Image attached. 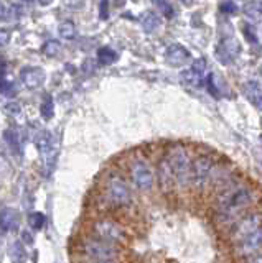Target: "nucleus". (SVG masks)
<instances>
[{
    "label": "nucleus",
    "instance_id": "obj_1",
    "mask_svg": "<svg viewBox=\"0 0 262 263\" xmlns=\"http://www.w3.org/2000/svg\"><path fill=\"white\" fill-rule=\"evenodd\" d=\"M211 212L215 224L228 230L246 212L257 208V189L241 178H233L229 183L211 196Z\"/></svg>",
    "mask_w": 262,
    "mask_h": 263
},
{
    "label": "nucleus",
    "instance_id": "obj_2",
    "mask_svg": "<svg viewBox=\"0 0 262 263\" xmlns=\"http://www.w3.org/2000/svg\"><path fill=\"white\" fill-rule=\"evenodd\" d=\"M226 170L228 166L218 160L216 155L209 152L195 155L191 164V193L200 197L211 194L216 181Z\"/></svg>",
    "mask_w": 262,
    "mask_h": 263
},
{
    "label": "nucleus",
    "instance_id": "obj_3",
    "mask_svg": "<svg viewBox=\"0 0 262 263\" xmlns=\"http://www.w3.org/2000/svg\"><path fill=\"white\" fill-rule=\"evenodd\" d=\"M101 201L112 211H127L135 204V191L127 176L117 170L104 175L101 183Z\"/></svg>",
    "mask_w": 262,
    "mask_h": 263
},
{
    "label": "nucleus",
    "instance_id": "obj_4",
    "mask_svg": "<svg viewBox=\"0 0 262 263\" xmlns=\"http://www.w3.org/2000/svg\"><path fill=\"white\" fill-rule=\"evenodd\" d=\"M165 153L168 156L170 166L175 176L177 193L180 194L191 193V164L195 158L191 148L177 143L171 145Z\"/></svg>",
    "mask_w": 262,
    "mask_h": 263
},
{
    "label": "nucleus",
    "instance_id": "obj_5",
    "mask_svg": "<svg viewBox=\"0 0 262 263\" xmlns=\"http://www.w3.org/2000/svg\"><path fill=\"white\" fill-rule=\"evenodd\" d=\"M76 250L84 261H120L124 249L99 240L93 235H84L78 240Z\"/></svg>",
    "mask_w": 262,
    "mask_h": 263
},
{
    "label": "nucleus",
    "instance_id": "obj_6",
    "mask_svg": "<svg viewBox=\"0 0 262 263\" xmlns=\"http://www.w3.org/2000/svg\"><path fill=\"white\" fill-rule=\"evenodd\" d=\"M127 179L138 194H150L155 187V166L142 155H135L127 164Z\"/></svg>",
    "mask_w": 262,
    "mask_h": 263
},
{
    "label": "nucleus",
    "instance_id": "obj_7",
    "mask_svg": "<svg viewBox=\"0 0 262 263\" xmlns=\"http://www.w3.org/2000/svg\"><path fill=\"white\" fill-rule=\"evenodd\" d=\"M88 235H93L99 240H104L112 245L124 247L129 242V230L127 227L114 217H96L89 222Z\"/></svg>",
    "mask_w": 262,
    "mask_h": 263
},
{
    "label": "nucleus",
    "instance_id": "obj_8",
    "mask_svg": "<svg viewBox=\"0 0 262 263\" xmlns=\"http://www.w3.org/2000/svg\"><path fill=\"white\" fill-rule=\"evenodd\" d=\"M262 226V209H252L246 212L242 217L237 219L234 224L226 230L228 242L233 247L246 240L249 235H252Z\"/></svg>",
    "mask_w": 262,
    "mask_h": 263
},
{
    "label": "nucleus",
    "instance_id": "obj_9",
    "mask_svg": "<svg viewBox=\"0 0 262 263\" xmlns=\"http://www.w3.org/2000/svg\"><path fill=\"white\" fill-rule=\"evenodd\" d=\"M155 186H157L159 191L167 197L177 194L175 176H173V171H171L167 153H163L157 160V164H155Z\"/></svg>",
    "mask_w": 262,
    "mask_h": 263
},
{
    "label": "nucleus",
    "instance_id": "obj_10",
    "mask_svg": "<svg viewBox=\"0 0 262 263\" xmlns=\"http://www.w3.org/2000/svg\"><path fill=\"white\" fill-rule=\"evenodd\" d=\"M233 252H234L236 257H239L241 260L246 257H251V255H254V253L262 252V226L252 235H249L248 238H246V240L234 245Z\"/></svg>",
    "mask_w": 262,
    "mask_h": 263
},
{
    "label": "nucleus",
    "instance_id": "obj_11",
    "mask_svg": "<svg viewBox=\"0 0 262 263\" xmlns=\"http://www.w3.org/2000/svg\"><path fill=\"white\" fill-rule=\"evenodd\" d=\"M45 71L42 68H37V66H27L20 72V79L28 89L40 87L45 82Z\"/></svg>",
    "mask_w": 262,
    "mask_h": 263
},
{
    "label": "nucleus",
    "instance_id": "obj_12",
    "mask_svg": "<svg viewBox=\"0 0 262 263\" xmlns=\"http://www.w3.org/2000/svg\"><path fill=\"white\" fill-rule=\"evenodd\" d=\"M19 224L17 211H13L12 208H4L0 211V229L2 232H10Z\"/></svg>",
    "mask_w": 262,
    "mask_h": 263
},
{
    "label": "nucleus",
    "instance_id": "obj_13",
    "mask_svg": "<svg viewBox=\"0 0 262 263\" xmlns=\"http://www.w3.org/2000/svg\"><path fill=\"white\" fill-rule=\"evenodd\" d=\"M188 58V51L185 48L178 46V45H173L167 49V60L173 64H178V63H183Z\"/></svg>",
    "mask_w": 262,
    "mask_h": 263
},
{
    "label": "nucleus",
    "instance_id": "obj_14",
    "mask_svg": "<svg viewBox=\"0 0 262 263\" xmlns=\"http://www.w3.org/2000/svg\"><path fill=\"white\" fill-rule=\"evenodd\" d=\"M10 255H12L13 263H27V250H25V247H23V243L20 240L12 243Z\"/></svg>",
    "mask_w": 262,
    "mask_h": 263
},
{
    "label": "nucleus",
    "instance_id": "obj_15",
    "mask_svg": "<svg viewBox=\"0 0 262 263\" xmlns=\"http://www.w3.org/2000/svg\"><path fill=\"white\" fill-rule=\"evenodd\" d=\"M116 60H117V54H116V51H114V49H111L109 46L99 48V51H97V61H99V64L109 66V64H112Z\"/></svg>",
    "mask_w": 262,
    "mask_h": 263
},
{
    "label": "nucleus",
    "instance_id": "obj_16",
    "mask_svg": "<svg viewBox=\"0 0 262 263\" xmlns=\"http://www.w3.org/2000/svg\"><path fill=\"white\" fill-rule=\"evenodd\" d=\"M42 51L45 56L48 58H55V56H58L61 53V45H60V41H56V40H48L43 43L42 46Z\"/></svg>",
    "mask_w": 262,
    "mask_h": 263
},
{
    "label": "nucleus",
    "instance_id": "obj_17",
    "mask_svg": "<svg viewBox=\"0 0 262 263\" xmlns=\"http://www.w3.org/2000/svg\"><path fill=\"white\" fill-rule=\"evenodd\" d=\"M58 33H60V36L64 38V40H75L76 36V27H75V23L66 20V22H63L60 25V28H58Z\"/></svg>",
    "mask_w": 262,
    "mask_h": 263
},
{
    "label": "nucleus",
    "instance_id": "obj_18",
    "mask_svg": "<svg viewBox=\"0 0 262 263\" xmlns=\"http://www.w3.org/2000/svg\"><path fill=\"white\" fill-rule=\"evenodd\" d=\"M4 138H5L7 145H9L13 152H19L20 150V137H19V134L15 130H12V128L5 130L4 132Z\"/></svg>",
    "mask_w": 262,
    "mask_h": 263
},
{
    "label": "nucleus",
    "instance_id": "obj_19",
    "mask_svg": "<svg viewBox=\"0 0 262 263\" xmlns=\"http://www.w3.org/2000/svg\"><path fill=\"white\" fill-rule=\"evenodd\" d=\"M159 25H160V20H159V16L155 13L149 12V13H145L142 16V27H144L145 31H153L155 28L159 27Z\"/></svg>",
    "mask_w": 262,
    "mask_h": 263
},
{
    "label": "nucleus",
    "instance_id": "obj_20",
    "mask_svg": "<svg viewBox=\"0 0 262 263\" xmlns=\"http://www.w3.org/2000/svg\"><path fill=\"white\" fill-rule=\"evenodd\" d=\"M40 112H42L43 119H51L53 114H55V104H53V99L50 96L45 97V101L42 102V107H40Z\"/></svg>",
    "mask_w": 262,
    "mask_h": 263
},
{
    "label": "nucleus",
    "instance_id": "obj_21",
    "mask_svg": "<svg viewBox=\"0 0 262 263\" xmlns=\"http://www.w3.org/2000/svg\"><path fill=\"white\" fill-rule=\"evenodd\" d=\"M30 226L33 227L35 230H42L46 224V217H45V214L43 212H33L30 216Z\"/></svg>",
    "mask_w": 262,
    "mask_h": 263
},
{
    "label": "nucleus",
    "instance_id": "obj_22",
    "mask_svg": "<svg viewBox=\"0 0 262 263\" xmlns=\"http://www.w3.org/2000/svg\"><path fill=\"white\" fill-rule=\"evenodd\" d=\"M10 41V31L9 30H0V49H4Z\"/></svg>",
    "mask_w": 262,
    "mask_h": 263
},
{
    "label": "nucleus",
    "instance_id": "obj_23",
    "mask_svg": "<svg viewBox=\"0 0 262 263\" xmlns=\"http://www.w3.org/2000/svg\"><path fill=\"white\" fill-rule=\"evenodd\" d=\"M99 12H101V18L102 20L108 18V16H109V0H101Z\"/></svg>",
    "mask_w": 262,
    "mask_h": 263
},
{
    "label": "nucleus",
    "instance_id": "obj_24",
    "mask_svg": "<svg viewBox=\"0 0 262 263\" xmlns=\"http://www.w3.org/2000/svg\"><path fill=\"white\" fill-rule=\"evenodd\" d=\"M159 5L167 16H173V8H171V5L167 2V0H159Z\"/></svg>",
    "mask_w": 262,
    "mask_h": 263
},
{
    "label": "nucleus",
    "instance_id": "obj_25",
    "mask_svg": "<svg viewBox=\"0 0 262 263\" xmlns=\"http://www.w3.org/2000/svg\"><path fill=\"white\" fill-rule=\"evenodd\" d=\"M242 263H262V252L254 253V255H251V257L242 258Z\"/></svg>",
    "mask_w": 262,
    "mask_h": 263
},
{
    "label": "nucleus",
    "instance_id": "obj_26",
    "mask_svg": "<svg viewBox=\"0 0 262 263\" xmlns=\"http://www.w3.org/2000/svg\"><path fill=\"white\" fill-rule=\"evenodd\" d=\"M221 10H223L224 13H233V12L237 10V8H236V5L233 2H226V4L221 5Z\"/></svg>",
    "mask_w": 262,
    "mask_h": 263
},
{
    "label": "nucleus",
    "instance_id": "obj_27",
    "mask_svg": "<svg viewBox=\"0 0 262 263\" xmlns=\"http://www.w3.org/2000/svg\"><path fill=\"white\" fill-rule=\"evenodd\" d=\"M5 110L9 112V114L17 115V114H20V105H19V104H7Z\"/></svg>",
    "mask_w": 262,
    "mask_h": 263
},
{
    "label": "nucleus",
    "instance_id": "obj_28",
    "mask_svg": "<svg viewBox=\"0 0 262 263\" xmlns=\"http://www.w3.org/2000/svg\"><path fill=\"white\" fill-rule=\"evenodd\" d=\"M7 13H9V10H7V7L4 4H0V22L7 18Z\"/></svg>",
    "mask_w": 262,
    "mask_h": 263
},
{
    "label": "nucleus",
    "instance_id": "obj_29",
    "mask_svg": "<svg viewBox=\"0 0 262 263\" xmlns=\"http://www.w3.org/2000/svg\"><path fill=\"white\" fill-rule=\"evenodd\" d=\"M38 2L42 4V5H50V4L53 2V0H38Z\"/></svg>",
    "mask_w": 262,
    "mask_h": 263
},
{
    "label": "nucleus",
    "instance_id": "obj_30",
    "mask_svg": "<svg viewBox=\"0 0 262 263\" xmlns=\"http://www.w3.org/2000/svg\"><path fill=\"white\" fill-rule=\"evenodd\" d=\"M83 263H120V261H83Z\"/></svg>",
    "mask_w": 262,
    "mask_h": 263
},
{
    "label": "nucleus",
    "instance_id": "obj_31",
    "mask_svg": "<svg viewBox=\"0 0 262 263\" xmlns=\"http://www.w3.org/2000/svg\"><path fill=\"white\" fill-rule=\"evenodd\" d=\"M25 2H30V0H25Z\"/></svg>",
    "mask_w": 262,
    "mask_h": 263
}]
</instances>
